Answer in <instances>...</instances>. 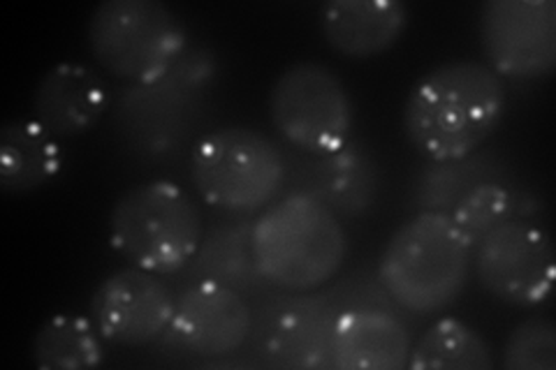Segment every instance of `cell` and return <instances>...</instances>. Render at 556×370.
<instances>
[{
    "label": "cell",
    "mask_w": 556,
    "mask_h": 370,
    "mask_svg": "<svg viewBox=\"0 0 556 370\" xmlns=\"http://www.w3.org/2000/svg\"><path fill=\"white\" fill-rule=\"evenodd\" d=\"M506 114V84L480 61H450L417 81L404 104V132L429 163L480 151Z\"/></svg>",
    "instance_id": "obj_1"
},
{
    "label": "cell",
    "mask_w": 556,
    "mask_h": 370,
    "mask_svg": "<svg viewBox=\"0 0 556 370\" xmlns=\"http://www.w3.org/2000/svg\"><path fill=\"white\" fill-rule=\"evenodd\" d=\"M473 248L447 210H422L390 237L378 259V280L399 308L441 312L464 292Z\"/></svg>",
    "instance_id": "obj_2"
},
{
    "label": "cell",
    "mask_w": 556,
    "mask_h": 370,
    "mask_svg": "<svg viewBox=\"0 0 556 370\" xmlns=\"http://www.w3.org/2000/svg\"><path fill=\"white\" fill-rule=\"evenodd\" d=\"M253 248L260 273L271 288L313 292L341 271L348 237L334 210L298 190L253 220Z\"/></svg>",
    "instance_id": "obj_3"
},
{
    "label": "cell",
    "mask_w": 556,
    "mask_h": 370,
    "mask_svg": "<svg viewBox=\"0 0 556 370\" xmlns=\"http://www.w3.org/2000/svg\"><path fill=\"white\" fill-rule=\"evenodd\" d=\"M204 237L198 204L177 183L155 179L128 188L110 210V243L132 267L181 273Z\"/></svg>",
    "instance_id": "obj_4"
},
{
    "label": "cell",
    "mask_w": 556,
    "mask_h": 370,
    "mask_svg": "<svg viewBox=\"0 0 556 370\" xmlns=\"http://www.w3.org/2000/svg\"><path fill=\"white\" fill-rule=\"evenodd\" d=\"M86 38L104 73L135 86L161 84L186 54V28L161 0H104Z\"/></svg>",
    "instance_id": "obj_5"
},
{
    "label": "cell",
    "mask_w": 556,
    "mask_h": 370,
    "mask_svg": "<svg viewBox=\"0 0 556 370\" xmlns=\"http://www.w3.org/2000/svg\"><path fill=\"white\" fill-rule=\"evenodd\" d=\"M190 181L208 206L247 216L278 195L286 181V163L265 132L225 126L202 137L193 149Z\"/></svg>",
    "instance_id": "obj_6"
},
{
    "label": "cell",
    "mask_w": 556,
    "mask_h": 370,
    "mask_svg": "<svg viewBox=\"0 0 556 370\" xmlns=\"http://www.w3.org/2000/svg\"><path fill=\"white\" fill-rule=\"evenodd\" d=\"M269 118L286 142L311 155H329L351 144L353 100L345 84L316 61L286 67L269 88Z\"/></svg>",
    "instance_id": "obj_7"
},
{
    "label": "cell",
    "mask_w": 556,
    "mask_h": 370,
    "mask_svg": "<svg viewBox=\"0 0 556 370\" xmlns=\"http://www.w3.org/2000/svg\"><path fill=\"white\" fill-rule=\"evenodd\" d=\"M480 285L510 306H538L554 288V245L545 229L508 218L486 232L473 248Z\"/></svg>",
    "instance_id": "obj_8"
},
{
    "label": "cell",
    "mask_w": 556,
    "mask_h": 370,
    "mask_svg": "<svg viewBox=\"0 0 556 370\" xmlns=\"http://www.w3.org/2000/svg\"><path fill=\"white\" fill-rule=\"evenodd\" d=\"M486 65L503 79H547L556 67L554 0H486L480 8Z\"/></svg>",
    "instance_id": "obj_9"
},
{
    "label": "cell",
    "mask_w": 556,
    "mask_h": 370,
    "mask_svg": "<svg viewBox=\"0 0 556 370\" xmlns=\"http://www.w3.org/2000/svg\"><path fill=\"white\" fill-rule=\"evenodd\" d=\"M339 310L323 294L292 292L253 312V355L257 363L286 370L334 368L332 331Z\"/></svg>",
    "instance_id": "obj_10"
},
{
    "label": "cell",
    "mask_w": 556,
    "mask_h": 370,
    "mask_svg": "<svg viewBox=\"0 0 556 370\" xmlns=\"http://www.w3.org/2000/svg\"><path fill=\"white\" fill-rule=\"evenodd\" d=\"M177 296L165 276L139 267L118 269L91 296V317L104 341L144 347L161 341L172 322Z\"/></svg>",
    "instance_id": "obj_11"
},
{
    "label": "cell",
    "mask_w": 556,
    "mask_h": 370,
    "mask_svg": "<svg viewBox=\"0 0 556 370\" xmlns=\"http://www.w3.org/2000/svg\"><path fill=\"white\" fill-rule=\"evenodd\" d=\"M253 308L241 292L212 280L181 290L165 336L174 347L200 359L232 357L249 343Z\"/></svg>",
    "instance_id": "obj_12"
},
{
    "label": "cell",
    "mask_w": 556,
    "mask_h": 370,
    "mask_svg": "<svg viewBox=\"0 0 556 370\" xmlns=\"http://www.w3.org/2000/svg\"><path fill=\"white\" fill-rule=\"evenodd\" d=\"M110 107L104 79L79 63L49 67L33 93L35 120L56 139L81 137L93 130Z\"/></svg>",
    "instance_id": "obj_13"
},
{
    "label": "cell",
    "mask_w": 556,
    "mask_h": 370,
    "mask_svg": "<svg viewBox=\"0 0 556 370\" xmlns=\"http://www.w3.org/2000/svg\"><path fill=\"white\" fill-rule=\"evenodd\" d=\"M410 347V333L394 310L348 308L334 320L332 361L337 370H404Z\"/></svg>",
    "instance_id": "obj_14"
},
{
    "label": "cell",
    "mask_w": 556,
    "mask_h": 370,
    "mask_svg": "<svg viewBox=\"0 0 556 370\" xmlns=\"http://www.w3.org/2000/svg\"><path fill=\"white\" fill-rule=\"evenodd\" d=\"M408 26L399 0H329L320 8V30L339 56L367 61L390 51Z\"/></svg>",
    "instance_id": "obj_15"
},
{
    "label": "cell",
    "mask_w": 556,
    "mask_h": 370,
    "mask_svg": "<svg viewBox=\"0 0 556 370\" xmlns=\"http://www.w3.org/2000/svg\"><path fill=\"white\" fill-rule=\"evenodd\" d=\"M380 171L374 157L353 142L306 163L304 192L323 202L337 216L357 218L376 204Z\"/></svg>",
    "instance_id": "obj_16"
},
{
    "label": "cell",
    "mask_w": 556,
    "mask_h": 370,
    "mask_svg": "<svg viewBox=\"0 0 556 370\" xmlns=\"http://www.w3.org/2000/svg\"><path fill=\"white\" fill-rule=\"evenodd\" d=\"M59 139L35 118L8 120L0 132V190L22 197L47 188L63 171Z\"/></svg>",
    "instance_id": "obj_17"
},
{
    "label": "cell",
    "mask_w": 556,
    "mask_h": 370,
    "mask_svg": "<svg viewBox=\"0 0 556 370\" xmlns=\"http://www.w3.org/2000/svg\"><path fill=\"white\" fill-rule=\"evenodd\" d=\"M186 285L198 280L232 288L241 294L269 285L260 273L253 248V220L218 222L206 229L195 257L181 271Z\"/></svg>",
    "instance_id": "obj_18"
},
{
    "label": "cell",
    "mask_w": 556,
    "mask_h": 370,
    "mask_svg": "<svg viewBox=\"0 0 556 370\" xmlns=\"http://www.w3.org/2000/svg\"><path fill=\"white\" fill-rule=\"evenodd\" d=\"M30 361L40 370L98 368L104 361V347L93 317L51 315L33 333Z\"/></svg>",
    "instance_id": "obj_19"
},
{
    "label": "cell",
    "mask_w": 556,
    "mask_h": 370,
    "mask_svg": "<svg viewBox=\"0 0 556 370\" xmlns=\"http://www.w3.org/2000/svg\"><path fill=\"white\" fill-rule=\"evenodd\" d=\"M410 370H494V349L473 327L443 317L410 347Z\"/></svg>",
    "instance_id": "obj_20"
},
{
    "label": "cell",
    "mask_w": 556,
    "mask_h": 370,
    "mask_svg": "<svg viewBox=\"0 0 556 370\" xmlns=\"http://www.w3.org/2000/svg\"><path fill=\"white\" fill-rule=\"evenodd\" d=\"M486 163L478 153L462 157V161L429 163L410 188V208L422 210H450L462 200L466 190L478 186Z\"/></svg>",
    "instance_id": "obj_21"
},
{
    "label": "cell",
    "mask_w": 556,
    "mask_h": 370,
    "mask_svg": "<svg viewBox=\"0 0 556 370\" xmlns=\"http://www.w3.org/2000/svg\"><path fill=\"white\" fill-rule=\"evenodd\" d=\"M450 216L476 245L496 225L515 218V197L498 181H480L464 192L455 208L450 210Z\"/></svg>",
    "instance_id": "obj_22"
},
{
    "label": "cell",
    "mask_w": 556,
    "mask_h": 370,
    "mask_svg": "<svg viewBox=\"0 0 556 370\" xmlns=\"http://www.w3.org/2000/svg\"><path fill=\"white\" fill-rule=\"evenodd\" d=\"M501 366L506 370H556V327L547 317L519 322L503 345Z\"/></svg>",
    "instance_id": "obj_23"
},
{
    "label": "cell",
    "mask_w": 556,
    "mask_h": 370,
    "mask_svg": "<svg viewBox=\"0 0 556 370\" xmlns=\"http://www.w3.org/2000/svg\"><path fill=\"white\" fill-rule=\"evenodd\" d=\"M320 294L339 312L348 310V308H386V310H394V306H396L392 302V296L388 294V290L382 288V283L378 280V273L376 276L348 273L345 278L339 280V283H334L332 288H327Z\"/></svg>",
    "instance_id": "obj_24"
}]
</instances>
